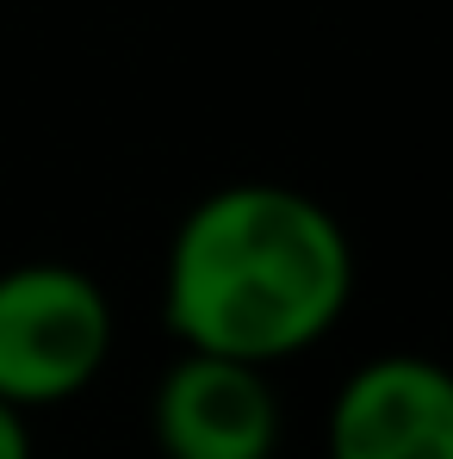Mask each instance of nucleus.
Returning a JSON list of instances; mask_svg holds the SVG:
<instances>
[{"label":"nucleus","instance_id":"nucleus-5","mask_svg":"<svg viewBox=\"0 0 453 459\" xmlns=\"http://www.w3.org/2000/svg\"><path fill=\"white\" fill-rule=\"evenodd\" d=\"M0 459H31V435H25V416L0 403Z\"/></svg>","mask_w":453,"mask_h":459},{"label":"nucleus","instance_id":"nucleus-3","mask_svg":"<svg viewBox=\"0 0 453 459\" xmlns=\"http://www.w3.org/2000/svg\"><path fill=\"white\" fill-rule=\"evenodd\" d=\"M150 429L161 459H274L280 403L255 367L180 354L150 397Z\"/></svg>","mask_w":453,"mask_h":459},{"label":"nucleus","instance_id":"nucleus-2","mask_svg":"<svg viewBox=\"0 0 453 459\" xmlns=\"http://www.w3.org/2000/svg\"><path fill=\"white\" fill-rule=\"evenodd\" d=\"M112 360V299L69 261H25L0 273V403H69Z\"/></svg>","mask_w":453,"mask_h":459},{"label":"nucleus","instance_id":"nucleus-1","mask_svg":"<svg viewBox=\"0 0 453 459\" xmlns=\"http://www.w3.org/2000/svg\"><path fill=\"white\" fill-rule=\"evenodd\" d=\"M354 299V242L299 186L242 180L205 193L168 242L161 323L180 354L280 367L317 348Z\"/></svg>","mask_w":453,"mask_h":459},{"label":"nucleus","instance_id":"nucleus-4","mask_svg":"<svg viewBox=\"0 0 453 459\" xmlns=\"http://www.w3.org/2000/svg\"><path fill=\"white\" fill-rule=\"evenodd\" d=\"M329 459H453V379L423 354L354 367L329 403Z\"/></svg>","mask_w":453,"mask_h":459}]
</instances>
